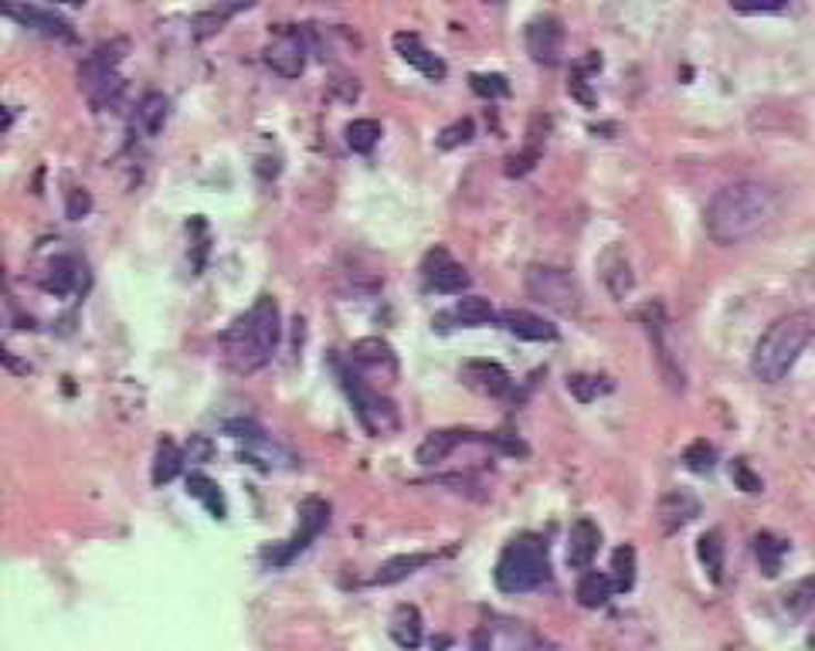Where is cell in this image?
Wrapping results in <instances>:
<instances>
[{
  "mask_svg": "<svg viewBox=\"0 0 815 651\" xmlns=\"http://www.w3.org/2000/svg\"><path fill=\"white\" fill-rule=\"evenodd\" d=\"M130 51V41L127 38H112L105 44H99L92 54H85V62L79 69V82H82V92L89 95V102L95 109H105L120 99L123 92V79H120V62Z\"/></svg>",
  "mask_w": 815,
  "mask_h": 651,
  "instance_id": "5b68a950",
  "label": "cell"
},
{
  "mask_svg": "<svg viewBox=\"0 0 815 651\" xmlns=\"http://www.w3.org/2000/svg\"><path fill=\"white\" fill-rule=\"evenodd\" d=\"M567 390L581 400V404H592L598 394H605V390H612V384L605 380V377H588V374H577V377H571L567 380Z\"/></svg>",
  "mask_w": 815,
  "mask_h": 651,
  "instance_id": "836d02e7",
  "label": "cell"
},
{
  "mask_svg": "<svg viewBox=\"0 0 815 651\" xmlns=\"http://www.w3.org/2000/svg\"><path fill=\"white\" fill-rule=\"evenodd\" d=\"M602 275H605V282H608V288H612L615 299H622V295L632 288V268H628V262H625V255H622L618 248H612V252L602 258Z\"/></svg>",
  "mask_w": 815,
  "mask_h": 651,
  "instance_id": "4dcf8cb0",
  "label": "cell"
},
{
  "mask_svg": "<svg viewBox=\"0 0 815 651\" xmlns=\"http://www.w3.org/2000/svg\"><path fill=\"white\" fill-rule=\"evenodd\" d=\"M792 0H731V8L741 14H775L785 11Z\"/></svg>",
  "mask_w": 815,
  "mask_h": 651,
  "instance_id": "8d00e7d4",
  "label": "cell"
},
{
  "mask_svg": "<svg viewBox=\"0 0 815 651\" xmlns=\"http://www.w3.org/2000/svg\"><path fill=\"white\" fill-rule=\"evenodd\" d=\"M462 380H465V387H473L476 394H486V397H503L513 387L510 374L493 360H465Z\"/></svg>",
  "mask_w": 815,
  "mask_h": 651,
  "instance_id": "9a60e30c",
  "label": "cell"
},
{
  "mask_svg": "<svg viewBox=\"0 0 815 651\" xmlns=\"http://www.w3.org/2000/svg\"><path fill=\"white\" fill-rule=\"evenodd\" d=\"M470 85H473V92L483 95V99H506V95H510V85H506L503 75H473Z\"/></svg>",
  "mask_w": 815,
  "mask_h": 651,
  "instance_id": "d590c367",
  "label": "cell"
},
{
  "mask_svg": "<svg viewBox=\"0 0 815 651\" xmlns=\"http://www.w3.org/2000/svg\"><path fill=\"white\" fill-rule=\"evenodd\" d=\"M693 516H701V502H696L693 496H686V492L663 496V502H660V526H663V532L683 529Z\"/></svg>",
  "mask_w": 815,
  "mask_h": 651,
  "instance_id": "44dd1931",
  "label": "cell"
},
{
  "mask_svg": "<svg viewBox=\"0 0 815 651\" xmlns=\"http://www.w3.org/2000/svg\"><path fill=\"white\" fill-rule=\"evenodd\" d=\"M381 140V123L378 120H354L346 126V146L354 153H371Z\"/></svg>",
  "mask_w": 815,
  "mask_h": 651,
  "instance_id": "1f68e13d",
  "label": "cell"
},
{
  "mask_svg": "<svg viewBox=\"0 0 815 651\" xmlns=\"http://www.w3.org/2000/svg\"><path fill=\"white\" fill-rule=\"evenodd\" d=\"M394 48H398V54L404 58L407 65H415L425 79H432V82H442L445 75H449V69H445V62L439 54H432L425 44H422V38L419 34H412V31H398L394 34Z\"/></svg>",
  "mask_w": 815,
  "mask_h": 651,
  "instance_id": "5bb4252c",
  "label": "cell"
},
{
  "mask_svg": "<svg viewBox=\"0 0 815 651\" xmlns=\"http://www.w3.org/2000/svg\"><path fill=\"white\" fill-rule=\"evenodd\" d=\"M785 553H788V540L775 537V532H758V537H754V557H758L765 577H778Z\"/></svg>",
  "mask_w": 815,
  "mask_h": 651,
  "instance_id": "cb8c5ba5",
  "label": "cell"
},
{
  "mask_svg": "<svg viewBox=\"0 0 815 651\" xmlns=\"http://www.w3.org/2000/svg\"><path fill=\"white\" fill-rule=\"evenodd\" d=\"M612 580L618 587V594H625V590L635 587V550L628 543L612 553Z\"/></svg>",
  "mask_w": 815,
  "mask_h": 651,
  "instance_id": "d6a6232c",
  "label": "cell"
},
{
  "mask_svg": "<svg viewBox=\"0 0 815 651\" xmlns=\"http://www.w3.org/2000/svg\"><path fill=\"white\" fill-rule=\"evenodd\" d=\"M537 156H541L537 150H523L520 156H510V160H506V173H510V176H523L527 170H534Z\"/></svg>",
  "mask_w": 815,
  "mask_h": 651,
  "instance_id": "60d3db41",
  "label": "cell"
},
{
  "mask_svg": "<svg viewBox=\"0 0 815 651\" xmlns=\"http://www.w3.org/2000/svg\"><path fill=\"white\" fill-rule=\"evenodd\" d=\"M326 522H330V506H326L323 499H306V502L300 506V529H296V537H293V540H285L282 547L265 550L262 560L272 563V567L293 563V560H296V557L320 537V532L326 529Z\"/></svg>",
  "mask_w": 815,
  "mask_h": 651,
  "instance_id": "ba28073f",
  "label": "cell"
},
{
  "mask_svg": "<svg viewBox=\"0 0 815 651\" xmlns=\"http://www.w3.org/2000/svg\"><path fill=\"white\" fill-rule=\"evenodd\" d=\"M89 211V194H72V204H69V217H82Z\"/></svg>",
  "mask_w": 815,
  "mask_h": 651,
  "instance_id": "b9f144b4",
  "label": "cell"
},
{
  "mask_svg": "<svg viewBox=\"0 0 815 651\" xmlns=\"http://www.w3.org/2000/svg\"><path fill=\"white\" fill-rule=\"evenodd\" d=\"M54 4H85V0H54Z\"/></svg>",
  "mask_w": 815,
  "mask_h": 651,
  "instance_id": "ee69618b",
  "label": "cell"
},
{
  "mask_svg": "<svg viewBox=\"0 0 815 651\" xmlns=\"http://www.w3.org/2000/svg\"><path fill=\"white\" fill-rule=\"evenodd\" d=\"M731 479H734L744 492H762V479L747 468V461H734V465H731Z\"/></svg>",
  "mask_w": 815,
  "mask_h": 651,
  "instance_id": "ab89813d",
  "label": "cell"
},
{
  "mask_svg": "<svg viewBox=\"0 0 815 651\" xmlns=\"http://www.w3.org/2000/svg\"><path fill=\"white\" fill-rule=\"evenodd\" d=\"M547 577H551L547 543L537 532H520V537H513L493 567V580L503 594H527V590L544 587Z\"/></svg>",
  "mask_w": 815,
  "mask_h": 651,
  "instance_id": "277c9868",
  "label": "cell"
},
{
  "mask_svg": "<svg viewBox=\"0 0 815 651\" xmlns=\"http://www.w3.org/2000/svg\"><path fill=\"white\" fill-rule=\"evenodd\" d=\"M188 492H191L198 502H204V509H208L214 519H224V516H228V506H224V496H221L218 482L208 479L204 471H191V476H188Z\"/></svg>",
  "mask_w": 815,
  "mask_h": 651,
  "instance_id": "484cf974",
  "label": "cell"
},
{
  "mask_svg": "<svg viewBox=\"0 0 815 651\" xmlns=\"http://www.w3.org/2000/svg\"><path fill=\"white\" fill-rule=\"evenodd\" d=\"M4 11H8L14 21H21L24 28L41 31L44 38H62V41H72V38H76L72 28H69V21H62V18L51 14V11L28 8V4H18V0H4Z\"/></svg>",
  "mask_w": 815,
  "mask_h": 651,
  "instance_id": "2e32d148",
  "label": "cell"
},
{
  "mask_svg": "<svg viewBox=\"0 0 815 651\" xmlns=\"http://www.w3.org/2000/svg\"><path fill=\"white\" fill-rule=\"evenodd\" d=\"M470 140H473V120H462V123H452L449 130H442L439 146L442 150H455L462 143H470Z\"/></svg>",
  "mask_w": 815,
  "mask_h": 651,
  "instance_id": "f35d334b",
  "label": "cell"
},
{
  "mask_svg": "<svg viewBox=\"0 0 815 651\" xmlns=\"http://www.w3.org/2000/svg\"><path fill=\"white\" fill-rule=\"evenodd\" d=\"M336 374H340V384H343L346 397H351V404H354V410H358L361 425H364L374 438H384V435L398 431V407H394V400H388L381 390L368 387L364 377L354 374L351 367L336 364Z\"/></svg>",
  "mask_w": 815,
  "mask_h": 651,
  "instance_id": "52a82bcc",
  "label": "cell"
},
{
  "mask_svg": "<svg viewBox=\"0 0 815 651\" xmlns=\"http://www.w3.org/2000/svg\"><path fill=\"white\" fill-rule=\"evenodd\" d=\"M351 364H358V367H364V370H381V374H388V377L398 374V357H394V349H391V343H384L381 336L358 339V343L351 346Z\"/></svg>",
  "mask_w": 815,
  "mask_h": 651,
  "instance_id": "d6986e66",
  "label": "cell"
},
{
  "mask_svg": "<svg viewBox=\"0 0 815 651\" xmlns=\"http://www.w3.org/2000/svg\"><path fill=\"white\" fill-rule=\"evenodd\" d=\"M470 435L473 431H432V435H425V441L419 445V465L432 468V465L445 461L462 441H470Z\"/></svg>",
  "mask_w": 815,
  "mask_h": 651,
  "instance_id": "7402d4cb",
  "label": "cell"
},
{
  "mask_svg": "<svg viewBox=\"0 0 815 651\" xmlns=\"http://www.w3.org/2000/svg\"><path fill=\"white\" fill-rule=\"evenodd\" d=\"M449 319H455L459 326H486L496 319V313L483 295H462V299L455 303V309L449 313Z\"/></svg>",
  "mask_w": 815,
  "mask_h": 651,
  "instance_id": "4316f807",
  "label": "cell"
},
{
  "mask_svg": "<svg viewBox=\"0 0 815 651\" xmlns=\"http://www.w3.org/2000/svg\"><path fill=\"white\" fill-rule=\"evenodd\" d=\"M282 339V316H279V303L272 295H259L255 306L231 323L221 333V353L228 367L235 374H255L262 370L279 349Z\"/></svg>",
  "mask_w": 815,
  "mask_h": 651,
  "instance_id": "7a4b0ae2",
  "label": "cell"
},
{
  "mask_svg": "<svg viewBox=\"0 0 815 651\" xmlns=\"http://www.w3.org/2000/svg\"><path fill=\"white\" fill-rule=\"evenodd\" d=\"M310 38L300 28H279L275 38L265 44V65L282 79H300L306 69Z\"/></svg>",
  "mask_w": 815,
  "mask_h": 651,
  "instance_id": "9c48e42d",
  "label": "cell"
},
{
  "mask_svg": "<svg viewBox=\"0 0 815 651\" xmlns=\"http://www.w3.org/2000/svg\"><path fill=\"white\" fill-rule=\"evenodd\" d=\"M435 557L432 553H407V557H394V560H388L378 573H374V583H381V587H388V583H398V580H404V577H412L415 570H422L425 563H432Z\"/></svg>",
  "mask_w": 815,
  "mask_h": 651,
  "instance_id": "83f0119b",
  "label": "cell"
},
{
  "mask_svg": "<svg viewBox=\"0 0 815 651\" xmlns=\"http://www.w3.org/2000/svg\"><path fill=\"white\" fill-rule=\"evenodd\" d=\"M242 8H252V0H228V4H224V14H231V11H242Z\"/></svg>",
  "mask_w": 815,
  "mask_h": 651,
  "instance_id": "7bdbcfd3",
  "label": "cell"
},
{
  "mask_svg": "<svg viewBox=\"0 0 815 651\" xmlns=\"http://www.w3.org/2000/svg\"><path fill=\"white\" fill-rule=\"evenodd\" d=\"M85 285V265L72 255H62L48 265V272L41 275V288L54 292V295H72Z\"/></svg>",
  "mask_w": 815,
  "mask_h": 651,
  "instance_id": "ac0fdd59",
  "label": "cell"
},
{
  "mask_svg": "<svg viewBox=\"0 0 815 651\" xmlns=\"http://www.w3.org/2000/svg\"><path fill=\"white\" fill-rule=\"evenodd\" d=\"M490 4H496V0H490Z\"/></svg>",
  "mask_w": 815,
  "mask_h": 651,
  "instance_id": "f6af8a7d",
  "label": "cell"
},
{
  "mask_svg": "<svg viewBox=\"0 0 815 651\" xmlns=\"http://www.w3.org/2000/svg\"><path fill=\"white\" fill-rule=\"evenodd\" d=\"M181 468H184V451L173 445L170 438H163L157 445V458H153V486L173 482V479L181 476Z\"/></svg>",
  "mask_w": 815,
  "mask_h": 651,
  "instance_id": "d4e9b609",
  "label": "cell"
},
{
  "mask_svg": "<svg viewBox=\"0 0 815 651\" xmlns=\"http://www.w3.org/2000/svg\"><path fill=\"white\" fill-rule=\"evenodd\" d=\"M815 336V316L812 313H785L778 316L754 343L751 353V374L762 384H778L792 374L805 346Z\"/></svg>",
  "mask_w": 815,
  "mask_h": 651,
  "instance_id": "3957f363",
  "label": "cell"
},
{
  "mask_svg": "<svg viewBox=\"0 0 815 651\" xmlns=\"http://www.w3.org/2000/svg\"><path fill=\"white\" fill-rule=\"evenodd\" d=\"M523 285H527L531 299H537L541 306H547L561 316H577L581 306H585V292H581L577 278L567 268L531 265L527 275H523Z\"/></svg>",
  "mask_w": 815,
  "mask_h": 651,
  "instance_id": "8992f818",
  "label": "cell"
},
{
  "mask_svg": "<svg viewBox=\"0 0 815 651\" xmlns=\"http://www.w3.org/2000/svg\"><path fill=\"white\" fill-rule=\"evenodd\" d=\"M167 112H170L167 95H160V92H147V95L140 99V105H137V123H140L150 136H157V133L163 130V123H167Z\"/></svg>",
  "mask_w": 815,
  "mask_h": 651,
  "instance_id": "f1b7e54d",
  "label": "cell"
},
{
  "mask_svg": "<svg viewBox=\"0 0 815 651\" xmlns=\"http://www.w3.org/2000/svg\"><path fill=\"white\" fill-rule=\"evenodd\" d=\"M425 282H429V288H435V292L462 295L465 288H470V272H465L445 248H435V252L425 258Z\"/></svg>",
  "mask_w": 815,
  "mask_h": 651,
  "instance_id": "7c38bea8",
  "label": "cell"
},
{
  "mask_svg": "<svg viewBox=\"0 0 815 651\" xmlns=\"http://www.w3.org/2000/svg\"><path fill=\"white\" fill-rule=\"evenodd\" d=\"M714 458H717V451H714V445H707V441H693V445L686 448V455H683L686 468H690V471H701V476L714 468Z\"/></svg>",
  "mask_w": 815,
  "mask_h": 651,
  "instance_id": "e575fe53",
  "label": "cell"
},
{
  "mask_svg": "<svg viewBox=\"0 0 815 651\" xmlns=\"http://www.w3.org/2000/svg\"><path fill=\"white\" fill-rule=\"evenodd\" d=\"M500 323L506 333H513L520 339H531V343H554L561 336L554 323H547L544 316L527 313V309H506V313H500Z\"/></svg>",
  "mask_w": 815,
  "mask_h": 651,
  "instance_id": "e0dca14e",
  "label": "cell"
},
{
  "mask_svg": "<svg viewBox=\"0 0 815 651\" xmlns=\"http://www.w3.org/2000/svg\"><path fill=\"white\" fill-rule=\"evenodd\" d=\"M638 319H643V326H646V333H650V339L656 346V357H660V367H663L670 387L673 390H683V370L673 367V349L666 343V316H663V306L660 303L643 306V309H638Z\"/></svg>",
  "mask_w": 815,
  "mask_h": 651,
  "instance_id": "8fae6325",
  "label": "cell"
},
{
  "mask_svg": "<svg viewBox=\"0 0 815 651\" xmlns=\"http://www.w3.org/2000/svg\"><path fill=\"white\" fill-rule=\"evenodd\" d=\"M696 557H701L704 570H707V577H711L714 583L724 580V540H721V532H717V529L704 532L701 543H696Z\"/></svg>",
  "mask_w": 815,
  "mask_h": 651,
  "instance_id": "f546056e",
  "label": "cell"
},
{
  "mask_svg": "<svg viewBox=\"0 0 815 651\" xmlns=\"http://www.w3.org/2000/svg\"><path fill=\"white\" fill-rule=\"evenodd\" d=\"M527 51H531V58L537 65L554 69L561 62V54H564V24L557 18H551V14L534 18L527 24Z\"/></svg>",
  "mask_w": 815,
  "mask_h": 651,
  "instance_id": "30bf717a",
  "label": "cell"
},
{
  "mask_svg": "<svg viewBox=\"0 0 815 651\" xmlns=\"http://www.w3.org/2000/svg\"><path fill=\"white\" fill-rule=\"evenodd\" d=\"M388 631H391V638H394L401 648H419V644H422V614H419V608H412V604H398L394 614H391Z\"/></svg>",
  "mask_w": 815,
  "mask_h": 651,
  "instance_id": "603a6c76",
  "label": "cell"
},
{
  "mask_svg": "<svg viewBox=\"0 0 815 651\" xmlns=\"http://www.w3.org/2000/svg\"><path fill=\"white\" fill-rule=\"evenodd\" d=\"M778 207H782V197L768 184L737 181L714 194V201L707 204L704 224L717 245H741L754 238L758 231H765L775 221Z\"/></svg>",
  "mask_w": 815,
  "mask_h": 651,
  "instance_id": "6da1fadb",
  "label": "cell"
},
{
  "mask_svg": "<svg viewBox=\"0 0 815 651\" xmlns=\"http://www.w3.org/2000/svg\"><path fill=\"white\" fill-rule=\"evenodd\" d=\"M615 580L608 577V573H602V570H585L581 573V580H577V590H574V598H577V604L581 608H588V611H595V608H605L608 601H612V594H615Z\"/></svg>",
  "mask_w": 815,
  "mask_h": 651,
  "instance_id": "ffe728a7",
  "label": "cell"
},
{
  "mask_svg": "<svg viewBox=\"0 0 815 651\" xmlns=\"http://www.w3.org/2000/svg\"><path fill=\"white\" fill-rule=\"evenodd\" d=\"M598 547H602V529L588 516L574 519V526L567 532V567L588 570L598 557Z\"/></svg>",
  "mask_w": 815,
  "mask_h": 651,
  "instance_id": "4fadbf2b",
  "label": "cell"
},
{
  "mask_svg": "<svg viewBox=\"0 0 815 651\" xmlns=\"http://www.w3.org/2000/svg\"><path fill=\"white\" fill-rule=\"evenodd\" d=\"M812 601H815V580H802L795 590H788V594H785V608H792L795 614L808 611Z\"/></svg>",
  "mask_w": 815,
  "mask_h": 651,
  "instance_id": "74e56055",
  "label": "cell"
}]
</instances>
